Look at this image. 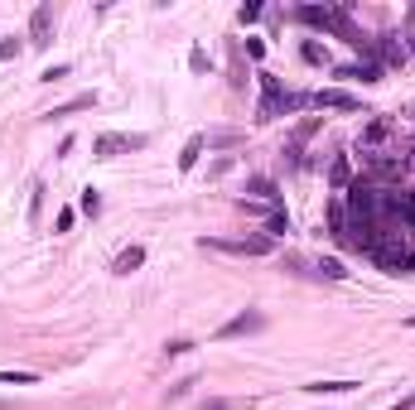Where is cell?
Returning <instances> with one entry per match:
<instances>
[{
	"instance_id": "7",
	"label": "cell",
	"mask_w": 415,
	"mask_h": 410,
	"mask_svg": "<svg viewBox=\"0 0 415 410\" xmlns=\"http://www.w3.org/2000/svg\"><path fill=\"white\" fill-rule=\"evenodd\" d=\"M338 78H348V83H382V68L377 63H353V68H338Z\"/></svg>"
},
{
	"instance_id": "1",
	"label": "cell",
	"mask_w": 415,
	"mask_h": 410,
	"mask_svg": "<svg viewBox=\"0 0 415 410\" xmlns=\"http://www.w3.org/2000/svg\"><path fill=\"white\" fill-rule=\"evenodd\" d=\"M198 246H203V251H227V256H266V251H271V237H237V241H227V237H203Z\"/></svg>"
},
{
	"instance_id": "5",
	"label": "cell",
	"mask_w": 415,
	"mask_h": 410,
	"mask_svg": "<svg viewBox=\"0 0 415 410\" xmlns=\"http://www.w3.org/2000/svg\"><path fill=\"white\" fill-rule=\"evenodd\" d=\"M387 140H391V121H387V116H377V121L362 126V155H372V150L387 145Z\"/></svg>"
},
{
	"instance_id": "16",
	"label": "cell",
	"mask_w": 415,
	"mask_h": 410,
	"mask_svg": "<svg viewBox=\"0 0 415 410\" xmlns=\"http://www.w3.org/2000/svg\"><path fill=\"white\" fill-rule=\"evenodd\" d=\"M266 232H271V237H285V232H290V217H285V212L276 207V212L266 217Z\"/></svg>"
},
{
	"instance_id": "4",
	"label": "cell",
	"mask_w": 415,
	"mask_h": 410,
	"mask_svg": "<svg viewBox=\"0 0 415 410\" xmlns=\"http://www.w3.org/2000/svg\"><path fill=\"white\" fill-rule=\"evenodd\" d=\"M266 328V314L261 309H251V314H237L232 323H222L217 328V338H242V333H261Z\"/></svg>"
},
{
	"instance_id": "26",
	"label": "cell",
	"mask_w": 415,
	"mask_h": 410,
	"mask_svg": "<svg viewBox=\"0 0 415 410\" xmlns=\"http://www.w3.org/2000/svg\"><path fill=\"white\" fill-rule=\"evenodd\" d=\"M406 323H411V328H415V314H411V318H406Z\"/></svg>"
},
{
	"instance_id": "15",
	"label": "cell",
	"mask_w": 415,
	"mask_h": 410,
	"mask_svg": "<svg viewBox=\"0 0 415 410\" xmlns=\"http://www.w3.org/2000/svg\"><path fill=\"white\" fill-rule=\"evenodd\" d=\"M300 53H305V63H314V68H328V49H319V44H305V49H300Z\"/></svg>"
},
{
	"instance_id": "19",
	"label": "cell",
	"mask_w": 415,
	"mask_h": 410,
	"mask_svg": "<svg viewBox=\"0 0 415 410\" xmlns=\"http://www.w3.org/2000/svg\"><path fill=\"white\" fill-rule=\"evenodd\" d=\"M19 53H24V44H19V39H0V58H5V63H10V58H19Z\"/></svg>"
},
{
	"instance_id": "20",
	"label": "cell",
	"mask_w": 415,
	"mask_h": 410,
	"mask_svg": "<svg viewBox=\"0 0 415 410\" xmlns=\"http://www.w3.org/2000/svg\"><path fill=\"white\" fill-rule=\"evenodd\" d=\"M83 212H92V217L102 212V198H97V189H87V194H83Z\"/></svg>"
},
{
	"instance_id": "23",
	"label": "cell",
	"mask_w": 415,
	"mask_h": 410,
	"mask_svg": "<svg viewBox=\"0 0 415 410\" xmlns=\"http://www.w3.org/2000/svg\"><path fill=\"white\" fill-rule=\"evenodd\" d=\"M256 15H261V5H242V10H237V19H242V24H251Z\"/></svg>"
},
{
	"instance_id": "21",
	"label": "cell",
	"mask_w": 415,
	"mask_h": 410,
	"mask_svg": "<svg viewBox=\"0 0 415 410\" xmlns=\"http://www.w3.org/2000/svg\"><path fill=\"white\" fill-rule=\"evenodd\" d=\"M58 78H68V63H53V68H44V83H58Z\"/></svg>"
},
{
	"instance_id": "11",
	"label": "cell",
	"mask_w": 415,
	"mask_h": 410,
	"mask_svg": "<svg viewBox=\"0 0 415 410\" xmlns=\"http://www.w3.org/2000/svg\"><path fill=\"white\" fill-rule=\"evenodd\" d=\"M97 102V92H83V97H73V102H63V106H53L49 116H73V111H87V106Z\"/></svg>"
},
{
	"instance_id": "18",
	"label": "cell",
	"mask_w": 415,
	"mask_h": 410,
	"mask_svg": "<svg viewBox=\"0 0 415 410\" xmlns=\"http://www.w3.org/2000/svg\"><path fill=\"white\" fill-rule=\"evenodd\" d=\"M319 275H328V280H343L348 271H343V261H319Z\"/></svg>"
},
{
	"instance_id": "3",
	"label": "cell",
	"mask_w": 415,
	"mask_h": 410,
	"mask_svg": "<svg viewBox=\"0 0 415 410\" xmlns=\"http://www.w3.org/2000/svg\"><path fill=\"white\" fill-rule=\"evenodd\" d=\"M310 106H319V111H357V97L343 92V87H319V92H310Z\"/></svg>"
},
{
	"instance_id": "12",
	"label": "cell",
	"mask_w": 415,
	"mask_h": 410,
	"mask_svg": "<svg viewBox=\"0 0 415 410\" xmlns=\"http://www.w3.org/2000/svg\"><path fill=\"white\" fill-rule=\"evenodd\" d=\"M246 189H251V194H261L266 203H280V189H276L271 179H261V174H256V179H246Z\"/></svg>"
},
{
	"instance_id": "27",
	"label": "cell",
	"mask_w": 415,
	"mask_h": 410,
	"mask_svg": "<svg viewBox=\"0 0 415 410\" xmlns=\"http://www.w3.org/2000/svg\"><path fill=\"white\" fill-rule=\"evenodd\" d=\"M411 169H415V150H411Z\"/></svg>"
},
{
	"instance_id": "9",
	"label": "cell",
	"mask_w": 415,
	"mask_h": 410,
	"mask_svg": "<svg viewBox=\"0 0 415 410\" xmlns=\"http://www.w3.org/2000/svg\"><path fill=\"white\" fill-rule=\"evenodd\" d=\"M328 184H333V189H348V184H353V164H348V155H338V160L328 164Z\"/></svg>"
},
{
	"instance_id": "8",
	"label": "cell",
	"mask_w": 415,
	"mask_h": 410,
	"mask_svg": "<svg viewBox=\"0 0 415 410\" xmlns=\"http://www.w3.org/2000/svg\"><path fill=\"white\" fill-rule=\"evenodd\" d=\"M145 266V246H126L121 256H116V275H130V271H140Z\"/></svg>"
},
{
	"instance_id": "22",
	"label": "cell",
	"mask_w": 415,
	"mask_h": 410,
	"mask_svg": "<svg viewBox=\"0 0 415 410\" xmlns=\"http://www.w3.org/2000/svg\"><path fill=\"white\" fill-rule=\"evenodd\" d=\"M189 68H194V73H203V68H208V53H203V49H194V53H189Z\"/></svg>"
},
{
	"instance_id": "10",
	"label": "cell",
	"mask_w": 415,
	"mask_h": 410,
	"mask_svg": "<svg viewBox=\"0 0 415 410\" xmlns=\"http://www.w3.org/2000/svg\"><path fill=\"white\" fill-rule=\"evenodd\" d=\"M357 386H362V382H310L305 391H310V396H338V391H357Z\"/></svg>"
},
{
	"instance_id": "6",
	"label": "cell",
	"mask_w": 415,
	"mask_h": 410,
	"mask_svg": "<svg viewBox=\"0 0 415 410\" xmlns=\"http://www.w3.org/2000/svg\"><path fill=\"white\" fill-rule=\"evenodd\" d=\"M49 29H53V10L39 5V10L29 15V44H49Z\"/></svg>"
},
{
	"instance_id": "17",
	"label": "cell",
	"mask_w": 415,
	"mask_h": 410,
	"mask_svg": "<svg viewBox=\"0 0 415 410\" xmlns=\"http://www.w3.org/2000/svg\"><path fill=\"white\" fill-rule=\"evenodd\" d=\"M314 130H319V116H310V121H300V126H295V145H290V150H300V145L310 140Z\"/></svg>"
},
{
	"instance_id": "28",
	"label": "cell",
	"mask_w": 415,
	"mask_h": 410,
	"mask_svg": "<svg viewBox=\"0 0 415 410\" xmlns=\"http://www.w3.org/2000/svg\"><path fill=\"white\" fill-rule=\"evenodd\" d=\"M411 53H415V39H411Z\"/></svg>"
},
{
	"instance_id": "14",
	"label": "cell",
	"mask_w": 415,
	"mask_h": 410,
	"mask_svg": "<svg viewBox=\"0 0 415 410\" xmlns=\"http://www.w3.org/2000/svg\"><path fill=\"white\" fill-rule=\"evenodd\" d=\"M39 372H0V386H34Z\"/></svg>"
},
{
	"instance_id": "25",
	"label": "cell",
	"mask_w": 415,
	"mask_h": 410,
	"mask_svg": "<svg viewBox=\"0 0 415 410\" xmlns=\"http://www.w3.org/2000/svg\"><path fill=\"white\" fill-rule=\"evenodd\" d=\"M387 410H406V401H401V406H387Z\"/></svg>"
},
{
	"instance_id": "29",
	"label": "cell",
	"mask_w": 415,
	"mask_h": 410,
	"mask_svg": "<svg viewBox=\"0 0 415 410\" xmlns=\"http://www.w3.org/2000/svg\"><path fill=\"white\" fill-rule=\"evenodd\" d=\"M0 410H5V401H0Z\"/></svg>"
},
{
	"instance_id": "2",
	"label": "cell",
	"mask_w": 415,
	"mask_h": 410,
	"mask_svg": "<svg viewBox=\"0 0 415 410\" xmlns=\"http://www.w3.org/2000/svg\"><path fill=\"white\" fill-rule=\"evenodd\" d=\"M97 160H116V155H126V150H145V135H116V130H106L97 135Z\"/></svg>"
},
{
	"instance_id": "24",
	"label": "cell",
	"mask_w": 415,
	"mask_h": 410,
	"mask_svg": "<svg viewBox=\"0 0 415 410\" xmlns=\"http://www.w3.org/2000/svg\"><path fill=\"white\" fill-rule=\"evenodd\" d=\"M198 410H232V406H227V401H203Z\"/></svg>"
},
{
	"instance_id": "13",
	"label": "cell",
	"mask_w": 415,
	"mask_h": 410,
	"mask_svg": "<svg viewBox=\"0 0 415 410\" xmlns=\"http://www.w3.org/2000/svg\"><path fill=\"white\" fill-rule=\"evenodd\" d=\"M198 155H203V135H194V140L184 145V155H179V169H194V164H198Z\"/></svg>"
}]
</instances>
